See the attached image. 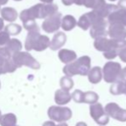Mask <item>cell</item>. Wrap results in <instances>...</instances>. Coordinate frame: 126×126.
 Returning a JSON list of instances; mask_svg holds the SVG:
<instances>
[{
  "label": "cell",
  "instance_id": "1",
  "mask_svg": "<svg viewBox=\"0 0 126 126\" xmlns=\"http://www.w3.org/2000/svg\"><path fill=\"white\" fill-rule=\"evenodd\" d=\"M58 6L56 4H37L33 8L23 10L21 14V18L23 23L29 20H34L35 17H46L57 13Z\"/></svg>",
  "mask_w": 126,
  "mask_h": 126
},
{
  "label": "cell",
  "instance_id": "2",
  "mask_svg": "<svg viewBox=\"0 0 126 126\" xmlns=\"http://www.w3.org/2000/svg\"><path fill=\"white\" fill-rule=\"evenodd\" d=\"M91 67V59L88 56H81L73 62L67 64L63 67V73L68 77L74 75H88Z\"/></svg>",
  "mask_w": 126,
  "mask_h": 126
},
{
  "label": "cell",
  "instance_id": "3",
  "mask_svg": "<svg viewBox=\"0 0 126 126\" xmlns=\"http://www.w3.org/2000/svg\"><path fill=\"white\" fill-rule=\"evenodd\" d=\"M94 48L100 52H108L111 50H119L122 48L126 47V40H115L107 39L106 37H100L95 39Z\"/></svg>",
  "mask_w": 126,
  "mask_h": 126
},
{
  "label": "cell",
  "instance_id": "4",
  "mask_svg": "<svg viewBox=\"0 0 126 126\" xmlns=\"http://www.w3.org/2000/svg\"><path fill=\"white\" fill-rule=\"evenodd\" d=\"M103 78L106 83H114L120 79L122 68L118 62L108 61L103 67Z\"/></svg>",
  "mask_w": 126,
  "mask_h": 126
},
{
  "label": "cell",
  "instance_id": "5",
  "mask_svg": "<svg viewBox=\"0 0 126 126\" xmlns=\"http://www.w3.org/2000/svg\"><path fill=\"white\" fill-rule=\"evenodd\" d=\"M48 117L51 120L58 123H64L71 118L72 111L68 107L51 106L48 109Z\"/></svg>",
  "mask_w": 126,
  "mask_h": 126
},
{
  "label": "cell",
  "instance_id": "6",
  "mask_svg": "<svg viewBox=\"0 0 126 126\" xmlns=\"http://www.w3.org/2000/svg\"><path fill=\"white\" fill-rule=\"evenodd\" d=\"M90 116L92 117L94 122L100 126H105L109 123L110 117L106 112L103 108L102 104L100 103H96L94 104H91L89 107Z\"/></svg>",
  "mask_w": 126,
  "mask_h": 126
},
{
  "label": "cell",
  "instance_id": "7",
  "mask_svg": "<svg viewBox=\"0 0 126 126\" xmlns=\"http://www.w3.org/2000/svg\"><path fill=\"white\" fill-rule=\"evenodd\" d=\"M105 111L109 117L119 122H126V110L116 103H109L105 106Z\"/></svg>",
  "mask_w": 126,
  "mask_h": 126
},
{
  "label": "cell",
  "instance_id": "8",
  "mask_svg": "<svg viewBox=\"0 0 126 126\" xmlns=\"http://www.w3.org/2000/svg\"><path fill=\"white\" fill-rule=\"evenodd\" d=\"M105 19L103 17H100L97 13H95L94 11L88 12V13L82 15L79 18L77 24L81 29L83 30H87L89 28H91L94 24H95L96 23H98L99 21Z\"/></svg>",
  "mask_w": 126,
  "mask_h": 126
},
{
  "label": "cell",
  "instance_id": "9",
  "mask_svg": "<svg viewBox=\"0 0 126 126\" xmlns=\"http://www.w3.org/2000/svg\"><path fill=\"white\" fill-rule=\"evenodd\" d=\"M108 35L115 40H126V26L121 24H110Z\"/></svg>",
  "mask_w": 126,
  "mask_h": 126
},
{
  "label": "cell",
  "instance_id": "10",
  "mask_svg": "<svg viewBox=\"0 0 126 126\" xmlns=\"http://www.w3.org/2000/svg\"><path fill=\"white\" fill-rule=\"evenodd\" d=\"M61 14L56 13L51 16L43 23V29L45 31L51 33V32L57 31L61 26Z\"/></svg>",
  "mask_w": 126,
  "mask_h": 126
},
{
  "label": "cell",
  "instance_id": "11",
  "mask_svg": "<svg viewBox=\"0 0 126 126\" xmlns=\"http://www.w3.org/2000/svg\"><path fill=\"white\" fill-rule=\"evenodd\" d=\"M90 35L94 40L100 37H106V35H108V30H106V22L105 19L99 21L92 26L90 29Z\"/></svg>",
  "mask_w": 126,
  "mask_h": 126
},
{
  "label": "cell",
  "instance_id": "12",
  "mask_svg": "<svg viewBox=\"0 0 126 126\" xmlns=\"http://www.w3.org/2000/svg\"><path fill=\"white\" fill-rule=\"evenodd\" d=\"M107 18L109 24L118 23V24H121L126 26V10L118 8V10L110 14Z\"/></svg>",
  "mask_w": 126,
  "mask_h": 126
},
{
  "label": "cell",
  "instance_id": "13",
  "mask_svg": "<svg viewBox=\"0 0 126 126\" xmlns=\"http://www.w3.org/2000/svg\"><path fill=\"white\" fill-rule=\"evenodd\" d=\"M72 95L69 93V91H65V90L60 89L58 90L55 93V102L59 105H63L66 104L71 100Z\"/></svg>",
  "mask_w": 126,
  "mask_h": 126
},
{
  "label": "cell",
  "instance_id": "14",
  "mask_svg": "<svg viewBox=\"0 0 126 126\" xmlns=\"http://www.w3.org/2000/svg\"><path fill=\"white\" fill-rule=\"evenodd\" d=\"M58 57L61 60L62 62L70 64L73 62L76 59V54L72 50H68V49H62L58 53Z\"/></svg>",
  "mask_w": 126,
  "mask_h": 126
},
{
  "label": "cell",
  "instance_id": "15",
  "mask_svg": "<svg viewBox=\"0 0 126 126\" xmlns=\"http://www.w3.org/2000/svg\"><path fill=\"white\" fill-rule=\"evenodd\" d=\"M88 80L92 84H98L102 79V70L100 67H94L90 69L88 74Z\"/></svg>",
  "mask_w": 126,
  "mask_h": 126
},
{
  "label": "cell",
  "instance_id": "16",
  "mask_svg": "<svg viewBox=\"0 0 126 126\" xmlns=\"http://www.w3.org/2000/svg\"><path fill=\"white\" fill-rule=\"evenodd\" d=\"M66 41V35L63 32H58L54 35L52 39V42L51 43V49L52 50H57L60 49L63 45H64Z\"/></svg>",
  "mask_w": 126,
  "mask_h": 126
},
{
  "label": "cell",
  "instance_id": "17",
  "mask_svg": "<svg viewBox=\"0 0 126 126\" xmlns=\"http://www.w3.org/2000/svg\"><path fill=\"white\" fill-rule=\"evenodd\" d=\"M49 45H50V41H49L48 37L44 36V35H40L34 42L33 49H34L37 51H42L47 49Z\"/></svg>",
  "mask_w": 126,
  "mask_h": 126
},
{
  "label": "cell",
  "instance_id": "18",
  "mask_svg": "<svg viewBox=\"0 0 126 126\" xmlns=\"http://www.w3.org/2000/svg\"><path fill=\"white\" fill-rule=\"evenodd\" d=\"M76 24H77V23H76V20L75 17H74L73 16L68 15V16H65V17L63 18L61 26L64 30L70 31L76 27Z\"/></svg>",
  "mask_w": 126,
  "mask_h": 126
},
{
  "label": "cell",
  "instance_id": "19",
  "mask_svg": "<svg viewBox=\"0 0 126 126\" xmlns=\"http://www.w3.org/2000/svg\"><path fill=\"white\" fill-rule=\"evenodd\" d=\"M17 118L13 113L3 115L0 119V125L1 126H16Z\"/></svg>",
  "mask_w": 126,
  "mask_h": 126
},
{
  "label": "cell",
  "instance_id": "20",
  "mask_svg": "<svg viewBox=\"0 0 126 126\" xmlns=\"http://www.w3.org/2000/svg\"><path fill=\"white\" fill-rule=\"evenodd\" d=\"M106 4L105 0H84L83 5L87 8L93 9V11H98Z\"/></svg>",
  "mask_w": 126,
  "mask_h": 126
},
{
  "label": "cell",
  "instance_id": "21",
  "mask_svg": "<svg viewBox=\"0 0 126 126\" xmlns=\"http://www.w3.org/2000/svg\"><path fill=\"white\" fill-rule=\"evenodd\" d=\"M99 95L94 92H86L84 93V98H83V103L89 104H94L98 102Z\"/></svg>",
  "mask_w": 126,
  "mask_h": 126
},
{
  "label": "cell",
  "instance_id": "22",
  "mask_svg": "<svg viewBox=\"0 0 126 126\" xmlns=\"http://www.w3.org/2000/svg\"><path fill=\"white\" fill-rule=\"evenodd\" d=\"M123 80H118L114 82L110 87V93L113 95L123 94Z\"/></svg>",
  "mask_w": 126,
  "mask_h": 126
},
{
  "label": "cell",
  "instance_id": "23",
  "mask_svg": "<svg viewBox=\"0 0 126 126\" xmlns=\"http://www.w3.org/2000/svg\"><path fill=\"white\" fill-rule=\"evenodd\" d=\"M60 86H61L62 89L65 90V91H70L74 86L73 80L70 79V77L66 76V77H63L60 80Z\"/></svg>",
  "mask_w": 126,
  "mask_h": 126
},
{
  "label": "cell",
  "instance_id": "24",
  "mask_svg": "<svg viewBox=\"0 0 126 126\" xmlns=\"http://www.w3.org/2000/svg\"><path fill=\"white\" fill-rule=\"evenodd\" d=\"M83 98H84V93L81 90H76L72 93V99L76 103H83Z\"/></svg>",
  "mask_w": 126,
  "mask_h": 126
},
{
  "label": "cell",
  "instance_id": "25",
  "mask_svg": "<svg viewBox=\"0 0 126 126\" xmlns=\"http://www.w3.org/2000/svg\"><path fill=\"white\" fill-rule=\"evenodd\" d=\"M14 10H15L10 9V12H8L9 11L8 9H3V10H2V16H3L5 19H7L8 21H14L16 19V14H15V15L10 14L11 12H13Z\"/></svg>",
  "mask_w": 126,
  "mask_h": 126
},
{
  "label": "cell",
  "instance_id": "26",
  "mask_svg": "<svg viewBox=\"0 0 126 126\" xmlns=\"http://www.w3.org/2000/svg\"><path fill=\"white\" fill-rule=\"evenodd\" d=\"M21 27L16 24H13V25H8L6 27V32L10 33V35H17L19 32L21 31Z\"/></svg>",
  "mask_w": 126,
  "mask_h": 126
},
{
  "label": "cell",
  "instance_id": "27",
  "mask_svg": "<svg viewBox=\"0 0 126 126\" xmlns=\"http://www.w3.org/2000/svg\"><path fill=\"white\" fill-rule=\"evenodd\" d=\"M103 55L107 60L115 59L118 55V50H111V51H108V52H105L103 53Z\"/></svg>",
  "mask_w": 126,
  "mask_h": 126
},
{
  "label": "cell",
  "instance_id": "28",
  "mask_svg": "<svg viewBox=\"0 0 126 126\" xmlns=\"http://www.w3.org/2000/svg\"><path fill=\"white\" fill-rule=\"evenodd\" d=\"M62 2L63 4L67 5V6L71 5L72 3H76L77 5H83L84 3V0H62Z\"/></svg>",
  "mask_w": 126,
  "mask_h": 126
},
{
  "label": "cell",
  "instance_id": "29",
  "mask_svg": "<svg viewBox=\"0 0 126 126\" xmlns=\"http://www.w3.org/2000/svg\"><path fill=\"white\" fill-rule=\"evenodd\" d=\"M9 40L8 32H1L0 33V45L5 44Z\"/></svg>",
  "mask_w": 126,
  "mask_h": 126
},
{
  "label": "cell",
  "instance_id": "30",
  "mask_svg": "<svg viewBox=\"0 0 126 126\" xmlns=\"http://www.w3.org/2000/svg\"><path fill=\"white\" fill-rule=\"evenodd\" d=\"M118 56L121 59V61L126 62V47L122 48L118 50Z\"/></svg>",
  "mask_w": 126,
  "mask_h": 126
},
{
  "label": "cell",
  "instance_id": "31",
  "mask_svg": "<svg viewBox=\"0 0 126 126\" xmlns=\"http://www.w3.org/2000/svg\"><path fill=\"white\" fill-rule=\"evenodd\" d=\"M118 6L119 7V8H121V9L126 10V0H119Z\"/></svg>",
  "mask_w": 126,
  "mask_h": 126
},
{
  "label": "cell",
  "instance_id": "32",
  "mask_svg": "<svg viewBox=\"0 0 126 126\" xmlns=\"http://www.w3.org/2000/svg\"><path fill=\"white\" fill-rule=\"evenodd\" d=\"M120 80H123V81L126 80V67L122 69L121 75H120Z\"/></svg>",
  "mask_w": 126,
  "mask_h": 126
},
{
  "label": "cell",
  "instance_id": "33",
  "mask_svg": "<svg viewBox=\"0 0 126 126\" xmlns=\"http://www.w3.org/2000/svg\"><path fill=\"white\" fill-rule=\"evenodd\" d=\"M42 126H57V125H55V123L53 121H47L43 124Z\"/></svg>",
  "mask_w": 126,
  "mask_h": 126
},
{
  "label": "cell",
  "instance_id": "34",
  "mask_svg": "<svg viewBox=\"0 0 126 126\" xmlns=\"http://www.w3.org/2000/svg\"><path fill=\"white\" fill-rule=\"evenodd\" d=\"M123 94H126V80L123 83Z\"/></svg>",
  "mask_w": 126,
  "mask_h": 126
},
{
  "label": "cell",
  "instance_id": "35",
  "mask_svg": "<svg viewBox=\"0 0 126 126\" xmlns=\"http://www.w3.org/2000/svg\"><path fill=\"white\" fill-rule=\"evenodd\" d=\"M76 126H88V125L84 122H79V123L76 124Z\"/></svg>",
  "mask_w": 126,
  "mask_h": 126
},
{
  "label": "cell",
  "instance_id": "36",
  "mask_svg": "<svg viewBox=\"0 0 126 126\" xmlns=\"http://www.w3.org/2000/svg\"><path fill=\"white\" fill-rule=\"evenodd\" d=\"M57 126H68V125L66 123H60L59 125H58Z\"/></svg>",
  "mask_w": 126,
  "mask_h": 126
},
{
  "label": "cell",
  "instance_id": "37",
  "mask_svg": "<svg viewBox=\"0 0 126 126\" xmlns=\"http://www.w3.org/2000/svg\"><path fill=\"white\" fill-rule=\"evenodd\" d=\"M3 28V21H2V19H0V29Z\"/></svg>",
  "mask_w": 126,
  "mask_h": 126
},
{
  "label": "cell",
  "instance_id": "38",
  "mask_svg": "<svg viewBox=\"0 0 126 126\" xmlns=\"http://www.w3.org/2000/svg\"><path fill=\"white\" fill-rule=\"evenodd\" d=\"M41 1L46 2V3H51V2H52V0H41Z\"/></svg>",
  "mask_w": 126,
  "mask_h": 126
},
{
  "label": "cell",
  "instance_id": "39",
  "mask_svg": "<svg viewBox=\"0 0 126 126\" xmlns=\"http://www.w3.org/2000/svg\"><path fill=\"white\" fill-rule=\"evenodd\" d=\"M1 117H2V115H1V111H0V119H1Z\"/></svg>",
  "mask_w": 126,
  "mask_h": 126
},
{
  "label": "cell",
  "instance_id": "40",
  "mask_svg": "<svg viewBox=\"0 0 126 126\" xmlns=\"http://www.w3.org/2000/svg\"><path fill=\"white\" fill-rule=\"evenodd\" d=\"M109 1H111V2H114V1H116V0H109Z\"/></svg>",
  "mask_w": 126,
  "mask_h": 126
}]
</instances>
